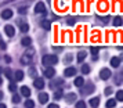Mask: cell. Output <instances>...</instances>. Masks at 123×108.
I'll return each mask as SVG.
<instances>
[{
	"instance_id": "obj_1",
	"label": "cell",
	"mask_w": 123,
	"mask_h": 108,
	"mask_svg": "<svg viewBox=\"0 0 123 108\" xmlns=\"http://www.w3.org/2000/svg\"><path fill=\"white\" fill-rule=\"evenodd\" d=\"M42 63H43V65H46V67H53V65H55V64L58 63V57L54 56V54H46V56H43V58H42Z\"/></svg>"
},
{
	"instance_id": "obj_2",
	"label": "cell",
	"mask_w": 123,
	"mask_h": 108,
	"mask_svg": "<svg viewBox=\"0 0 123 108\" xmlns=\"http://www.w3.org/2000/svg\"><path fill=\"white\" fill-rule=\"evenodd\" d=\"M94 85L93 83H89V85H84L83 87H80V93L82 94H90V93H93L94 91Z\"/></svg>"
},
{
	"instance_id": "obj_3",
	"label": "cell",
	"mask_w": 123,
	"mask_h": 108,
	"mask_svg": "<svg viewBox=\"0 0 123 108\" xmlns=\"http://www.w3.org/2000/svg\"><path fill=\"white\" fill-rule=\"evenodd\" d=\"M100 78L102 80H106V79H109L111 78V71L108 68H104V69H101V72H100Z\"/></svg>"
},
{
	"instance_id": "obj_4",
	"label": "cell",
	"mask_w": 123,
	"mask_h": 108,
	"mask_svg": "<svg viewBox=\"0 0 123 108\" xmlns=\"http://www.w3.org/2000/svg\"><path fill=\"white\" fill-rule=\"evenodd\" d=\"M35 13H36V14H46V7H44V4H43L42 1H39V3L36 4Z\"/></svg>"
},
{
	"instance_id": "obj_5",
	"label": "cell",
	"mask_w": 123,
	"mask_h": 108,
	"mask_svg": "<svg viewBox=\"0 0 123 108\" xmlns=\"http://www.w3.org/2000/svg\"><path fill=\"white\" fill-rule=\"evenodd\" d=\"M62 85H64V80L58 78V79H54L53 82H51L50 87H51V89H58V87L61 89V86H62Z\"/></svg>"
},
{
	"instance_id": "obj_6",
	"label": "cell",
	"mask_w": 123,
	"mask_h": 108,
	"mask_svg": "<svg viewBox=\"0 0 123 108\" xmlns=\"http://www.w3.org/2000/svg\"><path fill=\"white\" fill-rule=\"evenodd\" d=\"M4 32H6V35L8 38H12V36L15 35V29H14V26H11V25H6V26H4Z\"/></svg>"
},
{
	"instance_id": "obj_7",
	"label": "cell",
	"mask_w": 123,
	"mask_h": 108,
	"mask_svg": "<svg viewBox=\"0 0 123 108\" xmlns=\"http://www.w3.org/2000/svg\"><path fill=\"white\" fill-rule=\"evenodd\" d=\"M54 75H55V69L53 68V67L46 68V71H44V76H46V78L51 79V78H54Z\"/></svg>"
},
{
	"instance_id": "obj_8",
	"label": "cell",
	"mask_w": 123,
	"mask_h": 108,
	"mask_svg": "<svg viewBox=\"0 0 123 108\" xmlns=\"http://www.w3.org/2000/svg\"><path fill=\"white\" fill-rule=\"evenodd\" d=\"M33 85H35V87H36V89L42 90V89L44 87V80L42 79V78H36V79H35V82H33Z\"/></svg>"
},
{
	"instance_id": "obj_9",
	"label": "cell",
	"mask_w": 123,
	"mask_h": 108,
	"mask_svg": "<svg viewBox=\"0 0 123 108\" xmlns=\"http://www.w3.org/2000/svg\"><path fill=\"white\" fill-rule=\"evenodd\" d=\"M75 74H76V69L73 68V67H69V68H67L65 71H64V75H65V78H71V76H75Z\"/></svg>"
},
{
	"instance_id": "obj_10",
	"label": "cell",
	"mask_w": 123,
	"mask_h": 108,
	"mask_svg": "<svg viewBox=\"0 0 123 108\" xmlns=\"http://www.w3.org/2000/svg\"><path fill=\"white\" fill-rule=\"evenodd\" d=\"M11 17H12V10L6 8V10L1 11V18H3V19H10Z\"/></svg>"
},
{
	"instance_id": "obj_11",
	"label": "cell",
	"mask_w": 123,
	"mask_h": 108,
	"mask_svg": "<svg viewBox=\"0 0 123 108\" xmlns=\"http://www.w3.org/2000/svg\"><path fill=\"white\" fill-rule=\"evenodd\" d=\"M122 83H123V69L115 75V85L119 86V85H122Z\"/></svg>"
},
{
	"instance_id": "obj_12",
	"label": "cell",
	"mask_w": 123,
	"mask_h": 108,
	"mask_svg": "<svg viewBox=\"0 0 123 108\" xmlns=\"http://www.w3.org/2000/svg\"><path fill=\"white\" fill-rule=\"evenodd\" d=\"M76 98H78V96H76L75 93H68L67 96H65V101L67 102H73V101H76Z\"/></svg>"
},
{
	"instance_id": "obj_13",
	"label": "cell",
	"mask_w": 123,
	"mask_h": 108,
	"mask_svg": "<svg viewBox=\"0 0 123 108\" xmlns=\"http://www.w3.org/2000/svg\"><path fill=\"white\" fill-rule=\"evenodd\" d=\"M73 85L78 86V87H83L84 86V79L82 76H78V78H75V82H73Z\"/></svg>"
},
{
	"instance_id": "obj_14",
	"label": "cell",
	"mask_w": 123,
	"mask_h": 108,
	"mask_svg": "<svg viewBox=\"0 0 123 108\" xmlns=\"http://www.w3.org/2000/svg\"><path fill=\"white\" fill-rule=\"evenodd\" d=\"M39 101H40V104H46V102L49 101V94H47V93H40Z\"/></svg>"
},
{
	"instance_id": "obj_15",
	"label": "cell",
	"mask_w": 123,
	"mask_h": 108,
	"mask_svg": "<svg viewBox=\"0 0 123 108\" xmlns=\"http://www.w3.org/2000/svg\"><path fill=\"white\" fill-rule=\"evenodd\" d=\"M111 65L113 68H117L119 65H120V58L119 57H112L111 58Z\"/></svg>"
},
{
	"instance_id": "obj_16",
	"label": "cell",
	"mask_w": 123,
	"mask_h": 108,
	"mask_svg": "<svg viewBox=\"0 0 123 108\" xmlns=\"http://www.w3.org/2000/svg\"><path fill=\"white\" fill-rule=\"evenodd\" d=\"M90 105L93 108H97L100 105V97H94V98H91L90 100Z\"/></svg>"
},
{
	"instance_id": "obj_17",
	"label": "cell",
	"mask_w": 123,
	"mask_h": 108,
	"mask_svg": "<svg viewBox=\"0 0 123 108\" xmlns=\"http://www.w3.org/2000/svg\"><path fill=\"white\" fill-rule=\"evenodd\" d=\"M31 60H32V58H31V56L24 54L22 57H21V63H22L24 65H29V64H31Z\"/></svg>"
},
{
	"instance_id": "obj_18",
	"label": "cell",
	"mask_w": 123,
	"mask_h": 108,
	"mask_svg": "<svg viewBox=\"0 0 123 108\" xmlns=\"http://www.w3.org/2000/svg\"><path fill=\"white\" fill-rule=\"evenodd\" d=\"M40 25L43 26V28L46 29V31H49V29H51V24L49 19H42V22H40Z\"/></svg>"
},
{
	"instance_id": "obj_19",
	"label": "cell",
	"mask_w": 123,
	"mask_h": 108,
	"mask_svg": "<svg viewBox=\"0 0 123 108\" xmlns=\"http://www.w3.org/2000/svg\"><path fill=\"white\" fill-rule=\"evenodd\" d=\"M18 24H19V29L22 31V32H28L29 31V25L26 22H22V21H18Z\"/></svg>"
},
{
	"instance_id": "obj_20",
	"label": "cell",
	"mask_w": 123,
	"mask_h": 108,
	"mask_svg": "<svg viewBox=\"0 0 123 108\" xmlns=\"http://www.w3.org/2000/svg\"><path fill=\"white\" fill-rule=\"evenodd\" d=\"M21 94L25 96V97H29L31 96V89L26 87V86H22V87H21Z\"/></svg>"
},
{
	"instance_id": "obj_21",
	"label": "cell",
	"mask_w": 123,
	"mask_h": 108,
	"mask_svg": "<svg viewBox=\"0 0 123 108\" xmlns=\"http://www.w3.org/2000/svg\"><path fill=\"white\" fill-rule=\"evenodd\" d=\"M57 7L60 10H65L67 8V0H58L57 1Z\"/></svg>"
},
{
	"instance_id": "obj_22",
	"label": "cell",
	"mask_w": 123,
	"mask_h": 108,
	"mask_svg": "<svg viewBox=\"0 0 123 108\" xmlns=\"http://www.w3.org/2000/svg\"><path fill=\"white\" fill-rule=\"evenodd\" d=\"M116 107V98H109L106 101V108H113Z\"/></svg>"
},
{
	"instance_id": "obj_23",
	"label": "cell",
	"mask_w": 123,
	"mask_h": 108,
	"mask_svg": "<svg viewBox=\"0 0 123 108\" xmlns=\"http://www.w3.org/2000/svg\"><path fill=\"white\" fill-rule=\"evenodd\" d=\"M14 78H15V80H22L24 79V72L22 71H15V74H14Z\"/></svg>"
},
{
	"instance_id": "obj_24",
	"label": "cell",
	"mask_w": 123,
	"mask_h": 108,
	"mask_svg": "<svg viewBox=\"0 0 123 108\" xmlns=\"http://www.w3.org/2000/svg\"><path fill=\"white\" fill-rule=\"evenodd\" d=\"M86 56H87V53H86V51H79V53H78V61H79V63H82L84 58H86Z\"/></svg>"
},
{
	"instance_id": "obj_25",
	"label": "cell",
	"mask_w": 123,
	"mask_h": 108,
	"mask_svg": "<svg viewBox=\"0 0 123 108\" xmlns=\"http://www.w3.org/2000/svg\"><path fill=\"white\" fill-rule=\"evenodd\" d=\"M21 43H22V46H25V47H26V46H31V43H32V39L26 36V38H24V39L21 40Z\"/></svg>"
},
{
	"instance_id": "obj_26",
	"label": "cell",
	"mask_w": 123,
	"mask_h": 108,
	"mask_svg": "<svg viewBox=\"0 0 123 108\" xmlns=\"http://www.w3.org/2000/svg\"><path fill=\"white\" fill-rule=\"evenodd\" d=\"M82 74H90V65H87V64L82 65Z\"/></svg>"
},
{
	"instance_id": "obj_27",
	"label": "cell",
	"mask_w": 123,
	"mask_h": 108,
	"mask_svg": "<svg viewBox=\"0 0 123 108\" xmlns=\"http://www.w3.org/2000/svg\"><path fill=\"white\" fill-rule=\"evenodd\" d=\"M122 24H123V19L120 17H116L115 19H113V25H115V26H120Z\"/></svg>"
},
{
	"instance_id": "obj_28",
	"label": "cell",
	"mask_w": 123,
	"mask_h": 108,
	"mask_svg": "<svg viewBox=\"0 0 123 108\" xmlns=\"http://www.w3.org/2000/svg\"><path fill=\"white\" fill-rule=\"evenodd\" d=\"M54 98H55V100H60V98H62V90H61V89L55 90V93H54Z\"/></svg>"
},
{
	"instance_id": "obj_29",
	"label": "cell",
	"mask_w": 123,
	"mask_h": 108,
	"mask_svg": "<svg viewBox=\"0 0 123 108\" xmlns=\"http://www.w3.org/2000/svg\"><path fill=\"white\" fill-rule=\"evenodd\" d=\"M98 50H100L98 47H91V49H90V51H91V56H93V57H98Z\"/></svg>"
},
{
	"instance_id": "obj_30",
	"label": "cell",
	"mask_w": 123,
	"mask_h": 108,
	"mask_svg": "<svg viewBox=\"0 0 123 108\" xmlns=\"http://www.w3.org/2000/svg\"><path fill=\"white\" fill-rule=\"evenodd\" d=\"M33 107H35V102L28 98V100L25 101V108H33Z\"/></svg>"
},
{
	"instance_id": "obj_31",
	"label": "cell",
	"mask_w": 123,
	"mask_h": 108,
	"mask_svg": "<svg viewBox=\"0 0 123 108\" xmlns=\"http://www.w3.org/2000/svg\"><path fill=\"white\" fill-rule=\"evenodd\" d=\"M116 101H123V90H119L116 93Z\"/></svg>"
},
{
	"instance_id": "obj_32",
	"label": "cell",
	"mask_w": 123,
	"mask_h": 108,
	"mask_svg": "<svg viewBox=\"0 0 123 108\" xmlns=\"http://www.w3.org/2000/svg\"><path fill=\"white\" fill-rule=\"evenodd\" d=\"M36 74H37V71H36V68H29V76H32V78H36Z\"/></svg>"
},
{
	"instance_id": "obj_33",
	"label": "cell",
	"mask_w": 123,
	"mask_h": 108,
	"mask_svg": "<svg viewBox=\"0 0 123 108\" xmlns=\"http://www.w3.org/2000/svg\"><path fill=\"white\" fill-rule=\"evenodd\" d=\"M4 74H6V76L8 78V79H11V78H12V72H11V69H10V68L4 69Z\"/></svg>"
},
{
	"instance_id": "obj_34",
	"label": "cell",
	"mask_w": 123,
	"mask_h": 108,
	"mask_svg": "<svg viewBox=\"0 0 123 108\" xmlns=\"http://www.w3.org/2000/svg\"><path fill=\"white\" fill-rule=\"evenodd\" d=\"M71 61H72V54H67V56H65V58H64V63L69 64Z\"/></svg>"
},
{
	"instance_id": "obj_35",
	"label": "cell",
	"mask_w": 123,
	"mask_h": 108,
	"mask_svg": "<svg viewBox=\"0 0 123 108\" xmlns=\"http://www.w3.org/2000/svg\"><path fill=\"white\" fill-rule=\"evenodd\" d=\"M11 100H12V102H14V104H18V102L21 101V97H19V96H17V94H14Z\"/></svg>"
},
{
	"instance_id": "obj_36",
	"label": "cell",
	"mask_w": 123,
	"mask_h": 108,
	"mask_svg": "<svg viewBox=\"0 0 123 108\" xmlns=\"http://www.w3.org/2000/svg\"><path fill=\"white\" fill-rule=\"evenodd\" d=\"M76 108H86V102L84 101H78L76 102Z\"/></svg>"
},
{
	"instance_id": "obj_37",
	"label": "cell",
	"mask_w": 123,
	"mask_h": 108,
	"mask_svg": "<svg viewBox=\"0 0 123 108\" xmlns=\"http://www.w3.org/2000/svg\"><path fill=\"white\" fill-rule=\"evenodd\" d=\"M26 11H28V7H19V8H18V13H19V14H25Z\"/></svg>"
},
{
	"instance_id": "obj_38",
	"label": "cell",
	"mask_w": 123,
	"mask_h": 108,
	"mask_svg": "<svg viewBox=\"0 0 123 108\" xmlns=\"http://www.w3.org/2000/svg\"><path fill=\"white\" fill-rule=\"evenodd\" d=\"M33 49H29V50H26V53H25V54H26V56H31V57H32V56H33Z\"/></svg>"
},
{
	"instance_id": "obj_39",
	"label": "cell",
	"mask_w": 123,
	"mask_h": 108,
	"mask_svg": "<svg viewBox=\"0 0 123 108\" xmlns=\"http://www.w3.org/2000/svg\"><path fill=\"white\" fill-rule=\"evenodd\" d=\"M10 90H11V91H15V90H17V85H14V83H10Z\"/></svg>"
},
{
	"instance_id": "obj_40",
	"label": "cell",
	"mask_w": 123,
	"mask_h": 108,
	"mask_svg": "<svg viewBox=\"0 0 123 108\" xmlns=\"http://www.w3.org/2000/svg\"><path fill=\"white\" fill-rule=\"evenodd\" d=\"M0 47H1V49H6V43L3 42V39H1V36H0Z\"/></svg>"
},
{
	"instance_id": "obj_41",
	"label": "cell",
	"mask_w": 123,
	"mask_h": 108,
	"mask_svg": "<svg viewBox=\"0 0 123 108\" xmlns=\"http://www.w3.org/2000/svg\"><path fill=\"white\" fill-rule=\"evenodd\" d=\"M111 93H112V87H106V89H105V94H106V96H109Z\"/></svg>"
},
{
	"instance_id": "obj_42",
	"label": "cell",
	"mask_w": 123,
	"mask_h": 108,
	"mask_svg": "<svg viewBox=\"0 0 123 108\" xmlns=\"http://www.w3.org/2000/svg\"><path fill=\"white\" fill-rule=\"evenodd\" d=\"M108 18H109V17H104V18H101V22H104V24H108V21H109Z\"/></svg>"
},
{
	"instance_id": "obj_43",
	"label": "cell",
	"mask_w": 123,
	"mask_h": 108,
	"mask_svg": "<svg viewBox=\"0 0 123 108\" xmlns=\"http://www.w3.org/2000/svg\"><path fill=\"white\" fill-rule=\"evenodd\" d=\"M49 108H60L57 104H54V102H51V104H49Z\"/></svg>"
},
{
	"instance_id": "obj_44",
	"label": "cell",
	"mask_w": 123,
	"mask_h": 108,
	"mask_svg": "<svg viewBox=\"0 0 123 108\" xmlns=\"http://www.w3.org/2000/svg\"><path fill=\"white\" fill-rule=\"evenodd\" d=\"M73 24H75V19L73 18H69L68 19V25H73Z\"/></svg>"
},
{
	"instance_id": "obj_45",
	"label": "cell",
	"mask_w": 123,
	"mask_h": 108,
	"mask_svg": "<svg viewBox=\"0 0 123 108\" xmlns=\"http://www.w3.org/2000/svg\"><path fill=\"white\" fill-rule=\"evenodd\" d=\"M4 60H6L7 63H10V61H11V57H10V56H4Z\"/></svg>"
},
{
	"instance_id": "obj_46",
	"label": "cell",
	"mask_w": 123,
	"mask_h": 108,
	"mask_svg": "<svg viewBox=\"0 0 123 108\" xmlns=\"http://www.w3.org/2000/svg\"><path fill=\"white\" fill-rule=\"evenodd\" d=\"M0 108H7V105H6V104H1V102H0Z\"/></svg>"
},
{
	"instance_id": "obj_47",
	"label": "cell",
	"mask_w": 123,
	"mask_h": 108,
	"mask_svg": "<svg viewBox=\"0 0 123 108\" xmlns=\"http://www.w3.org/2000/svg\"><path fill=\"white\" fill-rule=\"evenodd\" d=\"M3 98V91H0V100Z\"/></svg>"
},
{
	"instance_id": "obj_48",
	"label": "cell",
	"mask_w": 123,
	"mask_h": 108,
	"mask_svg": "<svg viewBox=\"0 0 123 108\" xmlns=\"http://www.w3.org/2000/svg\"><path fill=\"white\" fill-rule=\"evenodd\" d=\"M119 58H120V61H122V60H123V54H122V56H120V57H119Z\"/></svg>"
},
{
	"instance_id": "obj_49",
	"label": "cell",
	"mask_w": 123,
	"mask_h": 108,
	"mask_svg": "<svg viewBox=\"0 0 123 108\" xmlns=\"http://www.w3.org/2000/svg\"><path fill=\"white\" fill-rule=\"evenodd\" d=\"M1 82H3V80H1V78H0V85H1Z\"/></svg>"
},
{
	"instance_id": "obj_50",
	"label": "cell",
	"mask_w": 123,
	"mask_h": 108,
	"mask_svg": "<svg viewBox=\"0 0 123 108\" xmlns=\"http://www.w3.org/2000/svg\"><path fill=\"white\" fill-rule=\"evenodd\" d=\"M1 71H3V69H1V68H0V72H1Z\"/></svg>"
}]
</instances>
